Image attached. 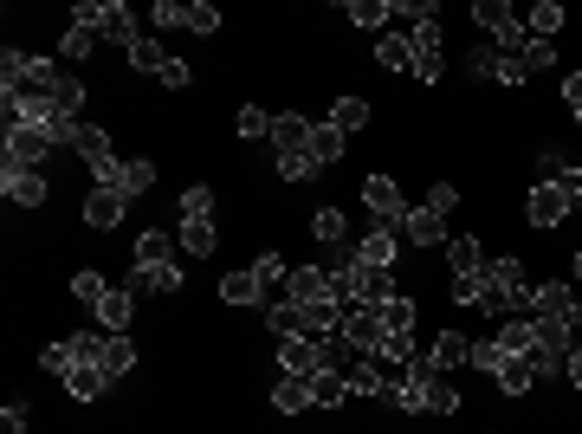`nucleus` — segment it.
<instances>
[{"instance_id": "1", "label": "nucleus", "mask_w": 582, "mask_h": 434, "mask_svg": "<svg viewBox=\"0 0 582 434\" xmlns=\"http://www.w3.org/2000/svg\"><path fill=\"white\" fill-rule=\"evenodd\" d=\"M473 20L492 33V46L505 52V59H524V39H531V33H524V20L505 7V0H473Z\"/></svg>"}, {"instance_id": "2", "label": "nucleus", "mask_w": 582, "mask_h": 434, "mask_svg": "<svg viewBox=\"0 0 582 434\" xmlns=\"http://www.w3.org/2000/svg\"><path fill=\"white\" fill-rule=\"evenodd\" d=\"M544 376H550V363H544V350H518V357H505V363H498V376H492V383L498 389H505V396H531V383H544Z\"/></svg>"}, {"instance_id": "3", "label": "nucleus", "mask_w": 582, "mask_h": 434, "mask_svg": "<svg viewBox=\"0 0 582 434\" xmlns=\"http://www.w3.org/2000/svg\"><path fill=\"white\" fill-rule=\"evenodd\" d=\"M531 318L582 324V298H576V286H563V279H537V286H531Z\"/></svg>"}, {"instance_id": "4", "label": "nucleus", "mask_w": 582, "mask_h": 434, "mask_svg": "<svg viewBox=\"0 0 582 434\" xmlns=\"http://www.w3.org/2000/svg\"><path fill=\"white\" fill-rule=\"evenodd\" d=\"M337 331L350 337V344L363 350V357H382V305H343Z\"/></svg>"}, {"instance_id": "5", "label": "nucleus", "mask_w": 582, "mask_h": 434, "mask_svg": "<svg viewBox=\"0 0 582 434\" xmlns=\"http://www.w3.org/2000/svg\"><path fill=\"white\" fill-rule=\"evenodd\" d=\"M570 208H576V195H570L563 182H537V188H531V201H524L531 227H563V221H570Z\"/></svg>"}, {"instance_id": "6", "label": "nucleus", "mask_w": 582, "mask_h": 434, "mask_svg": "<svg viewBox=\"0 0 582 434\" xmlns=\"http://www.w3.org/2000/svg\"><path fill=\"white\" fill-rule=\"evenodd\" d=\"M285 305H304V311L337 305V286H330V273H324V266H298V273L285 279Z\"/></svg>"}, {"instance_id": "7", "label": "nucleus", "mask_w": 582, "mask_h": 434, "mask_svg": "<svg viewBox=\"0 0 582 434\" xmlns=\"http://www.w3.org/2000/svg\"><path fill=\"white\" fill-rule=\"evenodd\" d=\"M356 266H369V273H395V253H401V234H395V227H369V234L363 240H356Z\"/></svg>"}, {"instance_id": "8", "label": "nucleus", "mask_w": 582, "mask_h": 434, "mask_svg": "<svg viewBox=\"0 0 582 434\" xmlns=\"http://www.w3.org/2000/svg\"><path fill=\"white\" fill-rule=\"evenodd\" d=\"M0 195L20 201V208H39V201H46V175H39L33 162H0Z\"/></svg>"}, {"instance_id": "9", "label": "nucleus", "mask_w": 582, "mask_h": 434, "mask_svg": "<svg viewBox=\"0 0 582 434\" xmlns=\"http://www.w3.org/2000/svg\"><path fill=\"white\" fill-rule=\"evenodd\" d=\"M78 156H85V169L97 175V188H110L117 182V149H110V130H97V124H85V137H78Z\"/></svg>"}, {"instance_id": "10", "label": "nucleus", "mask_w": 582, "mask_h": 434, "mask_svg": "<svg viewBox=\"0 0 582 434\" xmlns=\"http://www.w3.org/2000/svg\"><path fill=\"white\" fill-rule=\"evenodd\" d=\"M363 208L376 214L382 227H395L401 214H408V201H401V182H395V175H369V182H363Z\"/></svg>"}, {"instance_id": "11", "label": "nucleus", "mask_w": 582, "mask_h": 434, "mask_svg": "<svg viewBox=\"0 0 582 434\" xmlns=\"http://www.w3.org/2000/svg\"><path fill=\"white\" fill-rule=\"evenodd\" d=\"M408 46H414V78H427V85H434V78H440V65H447V46H440V20L414 26V33H408Z\"/></svg>"}, {"instance_id": "12", "label": "nucleus", "mask_w": 582, "mask_h": 434, "mask_svg": "<svg viewBox=\"0 0 582 434\" xmlns=\"http://www.w3.org/2000/svg\"><path fill=\"white\" fill-rule=\"evenodd\" d=\"M123 214H130V195H117V188H91L85 195V227H97V234L123 227Z\"/></svg>"}, {"instance_id": "13", "label": "nucleus", "mask_w": 582, "mask_h": 434, "mask_svg": "<svg viewBox=\"0 0 582 434\" xmlns=\"http://www.w3.org/2000/svg\"><path fill=\"white\" fill-rule=\"evenodd\" d=\"M52 149H59V143H52L46 130H33V124H7V162H33V169H39Z\"/></svg>"}, {"instance_id": "14", "label": "nucleus", "mask_w": 582, "mask_h": 434, "mask_svg": "<svg viewBox=\"0 0 582 434\" xmlns=\"http://www.w3.org/2000/svg\"><path fill=\"white\" fill-rule=\"evenodd\" d=\"M427 363H434L440 376H447V370H466V363H473V337H466V331H440L434 344H427Z\"/></svg>"}, {"instance_id": "15", "label": "nucleus", "mask_w": 582, "mask_h": 434, "mask_svg": "<svg viewBox=\"0 0 582 434\" xmlns=\"http://www.w3.org/2000/svg\"><path fill=\"white\" fill-rule=\"evenodd\" d=\"M395 234L408 240V247H440V240H447V221H440V214H427V208H408L395 221Z\"/></svg>"}, {"instance_id": "16", "label": "nucleus", "mask_w": 582, "mask_h": 434, "mask_svg": "<svg viewBox=\"0 0 582 434\" xmlns=\"http://www.w3.org/2000/svg\"><path fill=\"white\" fill-rule=\"evenodd\" d=\"M279 370L285 376H317V337H279Z\"/></svg>"}, {"instance_id": "17", "label": "nucleus", "mask_w": 582, "mask_h": 434, "mask_svg": "<svg viewBox=\"0 0 582 434\" xmlns=\"http://www.w3.org/2000/svg\"><path fill=\"white\" fill-rule=\"evenodd\" d=\"M414 370L427 376V415H460V389H453L447 376L434 370V363H427V357H414Z\"/></svg>"}, {"instance_id": "18", "label": "nucleus", "mask_w": 582, "mask_h": 434, "mask_svg": "<svg viewBox=\"0 0 582 434\" xmlns=\"http://www.w3.org/2000/svg\"><path fill=\"white\" fill-rule=\"evenodd\" d=\"M311 402H317L311 376H279V383H272V409H279V415H304Z\"/></svg>"}, {"instance_id": "19", "label": "nucleus", "mask_w": 582, "mask_h": 434, "mask_svg": "<svg viewBox=\"0 0 582 434\" xmlns=\"http://www.w3.org/2000/svg\"><path fill=\"white\" fill-rule=\"evenodd\" d=\"M130 318H136V292H130V286H110L104 305H97V324L123 337V331H130Z\"/></svg>"}, {"instance_id": "20", "label": "nucleus", "mask_w": 582, "mask_h": 434, "mask_svg": "<svg viewBox=\"0 0 582 434\" xmlns=\"http://www.w3.org/2000/svg\"><path fill=\"white\" fill-rule=\"evenodd\" d=\"M272 149H311V117H298V111H279L272 117Z\"/></svg>"}, {"instance_id": "21", "label": "nucleus", "mask_w": 582, "mask_h": 434, "mask_svg": "<svg viewBox=\"0 0 582 434\" xmlns=\"http://www.w3.org/2000/svg\"><path fill=\"white\" fill-rule=\"evenodd\" d=\"M104 39H110V46H123V52L143 39V33H136V13L123 7V0H104Z\"/></svg>"}, {"instance_id": "22", "label": "nucleus", "mask_w": 582, "mask_h": 434, "mask_svg": "<svg viewBox=\"0 0 582 434\" xmlns=\"http://www.w3.org/2000/svg\"><path fill=\"white\" fill-rule=\"evenodd\" d=\"M447 266H453V279H473V273H485V253H479V240H473V234H453V240H447Z\"/></svg>"}, {"instance_id": "23", "label": "nucleus", "mask_w": 582, "mask_h": 434, "mask_svg": "<svg viewBox=\"0 0 582 434\" xmlns=\"http://www.w3.org/2000/svg\"><path fill=\"white\" fill-rule=\"evenodd\" d=\"M130 292L169 298V292H182V273H175V266H136V273H130Z\"/></svg>"}, {"instance_id": "24", "label": "nucleus", "mask_w": 582, "mask_h": 434, "mask_svg": "<svg viewBox=\"0 0 582 434\" xmlns=\"http://www.w3.org/2000/svg\"><path fill=\"white\" fill-rule=\"evenodd\" d=\"M343 149H350V137H343V130L330 124V117H324V124H311V156H317V169H330V162H337Z\"/></svg>"}, {"instance_id": "25", "label": "nucleus", "mask_w": 582, "mask_h": 434, "mask_svg": "<svg viewBox=\"0 0 582 434\" xmlns=\"http://www.w3.org/2000/svg\"><path fill=\"white\" fill-rule=\"evenodd\" d=\"M149 182H156V162H149V156H130V162H123V169H117V182H110V188L136 201V195H143Z\"/></svg>"}, {"instance_id": "26", "label": "nucleus", "mask_w": 582, "mask_h": 434, "mask_svg": "<svg viewBox=\"0 0 582 434\" xmlns=\"http://www.w3.org/2000/svg\"><path fill=\"white\" fill-rule=\"evenodd\" d=\"M220 298H227V305H266V286H259L253 266H246V273H227V279H220Z\"/></svg>"}, {"instance_id": "27", "label": "nucleus", "mask_w": 582, "mask_h": 434, "mask_svg": "<svg viewBox=\"0 0 582 434\" xmlns=\"http://www.w3.org/2000/svg\"><path fill=\"white\" fill-rule=\"evenodd\" d=\"M343 20H350V26H363V33H376L382 39V20H388V0H343Z\"/></svg>"}, {"instance_id": "28", "label": "nucleus", "mask_w": 582, "mask_h": 434, "mask_svg": "<svg viewBox=\"0 0 582 434\" xmlns=\"http://www.w3.org/2000/svg\"><path fill=\"white\" fill-rule=\"evenodd\" d=\"M369 117H376V111H369V98H337V104H330V124H337L343 137L369 130Z\"/></svg>"}, {"instance_id": "29", "label": "nucleus", "mask_w": 582, "mask_h": 434, "mask_svg": "<svg viewBox=\"0 0 582 434\" xmlns=\"http://www.w3.org/2000/svg\"><path fill=\"white\" fill-rule=\"evenodd\" d=\"M395 298V273H369V266H356V305H388Z\"/></svg>"}, {"instance_id": "30", "label": "nucleus", "mask_w": 582, "mask_h": 434, "mask_svg": "<svg viewBox=\"0 0 582 434\" xmlns=\"http://www.w3.org/2000/svg\"><path fill=\"white\" fill-rule=\"evenodd\" d=\"M97 370H104L110 383H123V376L136 370V344H130V337H110V344H104V363H97Z\"/></svg>"}, {"instance_id": "31", "label": "nucleus", "mask_w": 582, "mask_h": 434, "mask_svg": "<svg viewBox=\"0 0 582 434\" xmlns=\"http://www.w3.org/2000/svg\"><path fill=\"white\" fill-rule=\"evenodd\" d=\"M46 98H52V104H59V111H65V117H78V111H85V85H78V78H72V72H52V85H46Z\"/></svg>"}, {"instance_id": "32", "label": "nucleus", "mask_w": 582, "mask_h": 434, "mask_svg": "<svg viewBox=\"0 0 582 434\" xmlns=\"http://www.w3.org/2000/svg\"><path fill=\"white\" fill-rule=\"evenodd\" d=\"M65 389H72L78 402H97V396H104V389H110V376L97 370V363H78V370L65 376Z\"/></svg>"}, {"instance_id": "33", "label": "nucleus", "mask_w": 582, "mask_h": 434, "mask_svg": "<svg viewBox=\"0 0 582 434\" xmlns=\"http://www.w3.org/2000/svg\"><path fill=\"white\" fill-rule=\"evenodd\" d=\"M123 59H130V65H136V72H149V78H162V65H169V52H162V39H149V33H143V39H136V46H130V52H123Z\"/></svg>"}, {"instance_id": "34", "label": "nucleus", "mask_w": 582, "mask_h": 434, "mask_svg": "<svg viewBox=\"0 0 582 434\" xmlns=\"http://www.w3.org/2000/svg\"><path fill=\"white\" fill-rule=\"evenodd\" d=\"M376 59L388 65V72H414V46H408L401 33H382V39H376Z\"/></svg>"}, {"instance_id": "35", "label": "nucleus", "mask_w": 582, "mask_h": 434, "mask_svg": "<svg viewBox=\"0 0 582 434\" xmlns=\"http://www.w3.org/2000/svg\"><path fill=\"white\" fill-rule=\"evenodd\" d=\"M253 279H259V286H266V305H272V292H285L291 266L279 260V253H259V260H253Z\"/></svg>"}, {"instance_id": "36", "label": "nucleus", "mask_w": 582, "mask_h": 434, "mask_svg": "<svg viewBox=\"0 0 582 434\" xmlns=\"http://www.w3.org/2000/svg\"><path fill=\"white\" fill-rule=\"evenodd\" d=\"M136 266H175V260H169V234H162V227L136 234Z\"/></svg>"}, {"instance_id": "37", "label": "nucleus", "mask_w": 582, "mask_h": 434, "mask_svg": "<svg viewBox=\"0 0 582 434\" xmlns=\"http://www.w3.org/2000/svg\"><path fill=\"white\" fill-rule=\"evenodd\" d=\"M175 240H182L194 260H207V253H214V221H182V227H175Z\"/></svg>"}, {"instance_id": "38", "label": "nucleus", "mask_w": 582, "mask_h": 434, "mask_svg": "<svg viewBox=\"0 0 582 434\" xmlns=\"http://www.w3.org/2000/svg\"><path fill=\"white\" fill-rule=\"evenodd\" d=\"M311 389H317V402H324V409L350 402V376H337V370H317V376H311Z\"/></svg>"}, {"instance_id": "39", "label": "nucleus", "mask_w": 582, "mask_h": 434, "mask_svg": "<svg viewBox=\"0 0 582 434\" xmlns=\"http://www.w3.org/2000/svg\"><path fill=\"white\" fill-rule=\"evenodd\" d=\"M182 221H214V188H207V182L182 188Z\"/></svg>"}, {"instance_id": "40", "label": "nucleus", "mask_w": 582, "mask_h": 434, "mask_svg": "<svg viewBox=\"0 0 582 434\" xmlns=\"http://www.w3.org/2000/svg\"><path fill=\"white\" fill-rule=\"evenodd\" d=\"M563 33V7L557 0H537L531 7V39H557Z\"/></svg>"}, {"instance_id": "41", "label": "nucleus", "mask_w": 582, "mask_h": 434, "mask_svg": "<svg viewBox=\"0 0 582 434\" xmlns=\"http://www.w3.org/2000/svg\"><path fill=\"white\" fill-rule=\"evenodd\" d=\"M279 175H285V182H311V175H324V169H317L311 149H285V156H279Z\"/></svg>"}, {"instance_id": "42", "label": "nucleus", "mask_w": 582, "mask_h": 434, "mask_svg": "<svg viewBox=\"0 0 582 434\" xmlns=\"http://www.w3.org/2000/svg\"><path fill=\"white\" fill-rule=\"evenodd\" d=\"M65 344H72V357H78V363H104V344H110V331H72Z\"/></svg>"}, {"instance_id": "43", "label": "nucleus", "mask_w": 582, "mask_h": 434, "mask_svg": "<svg viewBox=\"0 0 582 434\" xmlns=\"http://www.w3.org/2000/svg\"><path fill=\"white\" fill-rule=\"evenodd\" d=\"M388 20H408V26H427V20H440V7H434V0H388Z\"/></svg>"}, {"instance_id": "44", "label": "nucleus", "mask_w": 582, "mask_h": 434, "mask_svg": "<svg viewBox=\"0 0 582 434\" xmlns=\"http://www.w3.org/2000/svg\"><path fill=\"white\" fill-rule=\"evenodd\" d=\"M498 350H505V357L531 350V318H505V324H498Z\"/></svg>"}, {"instance_id": "45", "label": "nucleus", "mask_w": 582, "mask_h": 434, "mask_svg": "<svg viewBox=\"0 0 582 434\" xmlns=\"http://www.w3.org/2000/svg\"><path fill=\"white\" fill-rule=\"evenodd\" d=\"M104 292H110L104 273H78V279H72V298H78V305H91V311L104 305Z\"/></svg>"}, {"instance_id": "46", "label": "nucleus", "mask_w": 582, "mask_h": 434, "mask_svg": "<svg viewBox=\"0 0 582 434\" xmlns=\"http://www.w3.org/2000/svg\"><path fill=\"white\" fill-rule=\"evenodd\" d=\"M97 39H104V33H91V26H65V59H91V52H97Z\"/></svg>"}, {"instance_id": "47", "label": "nucleus", "mask_w": 582, "mask_h": 434, "mask_svg": "<svg viewBox=\"0 0 582 434\" xmlns=\"http://www.w3.org/2000/svg\"><path fill=\"white\" fill-rule=\"evenodd\" d=\"M311 234L324 240V247H343V214H337V208H317V214H311Z\"/></svg>"}, {"instance_id": "48", "label": "nucleus", "mask_w": 582, "mask_h": 434, "mask_svg": "<svg viewBox=\"0 0 582 434\" xmlns=\"http://www.w3.org/2000/svg\"><path fill=\"white\" fill-rule=\"evenodd\" d=\"M498 363H505L498 337H479V344H473V363H466V370H479V376H498Z\"/></svg>"}, {"instance_id": "49", "label": "nucleus", "mask_w": 582, "mask_h": 434, "mask_svg": "<svg viewBox=\"0 0 582 434\" xmlns=\"http://www.w3.org/2000/svg\"><path fill=\"white\" fill-rule=\"evenodd\" d=\"M421 208H427V214H440V221H447V214L460 208V188H453V182H434V188H427V201H421Z\"/></svg>"}, {"instance_id": "50", "label": "nucleus", "mask_w": 582, "mask_h": 434, "mask_svg": "<svg viewBox=\"0 0 582 434\" xmlns=\"http://www.w3.org/2000/svg\"><path fill=\"white\" fill-rule=\"evenodd\" d=\"M557 65V46L550 39H524V72H550Z\"/></svg>"}, {"instance_id": "51", "label": "nucleus", "mask_w": 582, "mask_h": 434, "mask_svg": "<svg viewBox=\"0 0 582 434\" xmlns=\"http://www.w3.org/2000/svg\"><path fill=\"white\" fill-rule=\"evenodd\" d=\"M466 72H473V78H498V46H479V39H473V52H466Z\"/></svg>"}, {"instance_id": "52", "label": "nucleus", "mask_w": 582, "mask_h": 434, "mask_svg": "<svg viewBox=\"0 0 582 434\" xmlns=\"http://www.w3.org/2000/svg\"><path fill=\"white\" fill-rule=\"evenodd\" d=\"M240 137H246V143H259V137H272V117H266V111H259V104H246V111H240Z\"/></svg>"}, {"instance_id": "53", "label": "nucleus", "mask_w": 582, "mask_h": 434, "mask_svg": "<svg viewBox=\"0 0 582 434\" xmlns=\"http://www.w3.org/2000/svg\"><path fill=\"white\" fill-rule=\"evenodd\" d=\"M39 363H46V370H52V376H72V370H78V357H72V344H46V350H39Z\"/></svg>"}, {"instance_id": "54", "label": "nucleus", "mask_w": 582, "mask_h": 434, "mask_svg": "<svg viewBox=\"0 0 582 434\" xmlns=\"http://www.w3.org/2000/svg\"><path fill=\"white\" fill-rule=\"evenodd\" d=\"M447 298H453V305H479V298H485V273H473V279H453V286H447Z\"/></svg>"}, {"instance_id": "55", "label": "nucleus", "mask_w": 582, "mask_h": 434, "mask_svg": "<svg viewBox=\"0 0 582 434\" xmlns=\"http://www.w3.org/2000/svg\"><path fill=\"white\" fill-rule=\"evenodd\" d=\"M65 26H91V33H104V0H78Z\"/></svg>"}, {"instance_id": "56", "label": "nucleus", "mask_w": 582, "mask_h": 434, "mask_svg": "<svg viewBox=\"0 0 582 434\" xmlns=\"http://www.w3.org/2000/svg\"><path fill=\"white\" fill-rule=\"evenodd\" d=\"M188 33H220V7L194 0V7H188Z\"/></svg>"}, {"instance_id": "57", "label": "nucleus", "mask_w": 582, "mask_h": 434, "mask_svg": "<svg viewBox=\"0 0 582 434\" xmlns=\"http://www.w3.org/2000/svg\"><path fill=\"white\" fill-rule=\"evenodd\" d=\"M26 422H33L26 402H7V409H0V434H26Z\"/></svg>"}, {"instance_id": "58", "label": "nucleus", "mask_w": 582, "mask_h": 434, "mask_svg": "<svg viewBox=\"0 0 582 434\" xmlns=\"http://www.w3.org/2000/svg\"><path fill=\"white\" fill-rule=\"evenodd\" d=\"M156 26H188V7H175V0H156V13H149Z\"/></svg>"}, {"instance_id": "59", "label": "nucleus", "mask_w": 582, "mask_h": 434, "mask_svg": "<svg viewBox=\"0 0 582 434\" xmlns=\"http://www.w3.org/2000/svg\"><path fill=\"white\" fill-rule=\"evenodd\" d=\"M524 78H531L524 59H505V52H498V85H524Z\"/></svg>"}, {"instance_id": "60", "label": "nucleus", "mask_w": 582, "mask_h": 434, "mask_svg": "<svg viewBox=\"0 0 582 434\" xmlns=\"http://www.w3.org/2000/svg\"><path fill=\"white\" fill-rule=\"evenodd\" d=\"M188 78H194V72H188V65H182V59H169V65H162V85H169V91H182V85H188Z\"/></svg>"}, {"instance_id": "61", "label": "nucleus", "mask_w": 582, "mask_h": 434, "mask_svg": "<svg viewBox=\"0 0 582 434\" xmlns=\"http://www.w3.org/2000/svg\"><path fill=\"white\" fill-rule=\"evenodd\" d=\"M563 104H570V111H582V72L563 78Z\"/></svg>"}, {"instance_id": "62", "label": "nucleus", "mask_w": 582, "mask_h": 434, "mask_svg": "<svg viewBox=\"0 0 582 434\" xmlns=\"http://www.w3.org/2000/svg\"><path fill=\"white\" fill-rule=\"evenodd\" d=\"M563 376H570V383H576V389H582V344H576V350H570V370H563Z\"/></svg>"}, {"instance_id": "63", "label": "nucleus", "mask_w": 582, "mask_h": 434, "mask_svg": "<svg viewBox=\"0 0 582 434\" xmlns=\"http://www.w3.org/2000/svg\"><path fill=\"white\" fill-rule=\"evenodd\" d=\"M570 279H576V286H582V253H576V260H570Z\"/></svg>"}, {"instance_id": "64", "label": "nucleus", "mask_w": 582, "mask_h": 434, "mask_svg": "<svg viewBox=\"0 0 582 434\" xmlns=\"http://www.w3.org/2000/svg\"><path fill=\"white\" fill-rule=\"evenodd\" d=\"M576 124H582V111H576Z\"/></svg>"}]
</instances>
